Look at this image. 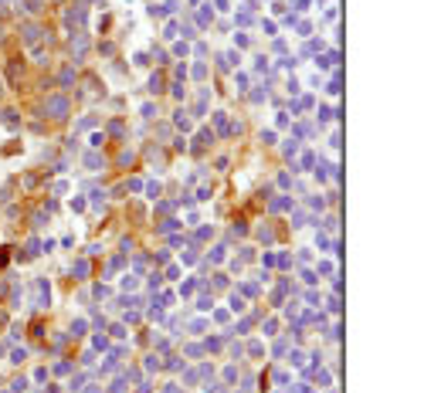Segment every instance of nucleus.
<instances>
[{
    "instance_id": "1",
    "label": "nucleus",
    "mask_w": 441,
    "mask_h": 393,
    "mask_svg": "<svg viewBox=\"0 0 441 393\" xmlns=\"http://www.w3.org/2000/svg\"><path fill=\"white\" fill-rule=\"evenodd\" d=\"M48 112H51L55 119H65V116H68V102L55 95V98H48Z\"/></svg>"
}]
</instances>
